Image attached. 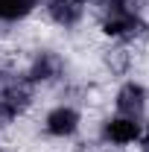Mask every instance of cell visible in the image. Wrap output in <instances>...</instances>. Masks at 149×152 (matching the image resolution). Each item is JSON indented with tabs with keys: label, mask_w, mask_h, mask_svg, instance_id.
Wrapping results in <instances>:
<instances>
[{
	"label": "cell",
	"mask_w": 149,
	"mask_h": 152,
	"mask_svg": "<svg viewBox=\"0 0 149 152\" xmlns=\"http://www.w3.org/2000/svg\"><path fill=\"white\" fill-rule=\"evenodd\" d=\"M96 29L108 44H143L149 38V15L134 9H111L96 15Z\"/></svg>",
	"instance_id": "obj_1"
},
{
	"label": "cell",
	"mask_w": 149,
	"mask_h": 152,
	"mask_svg": "<svg viewBox=\"0 0 149 152\" xmlns=\"http://www.w3.org/2000/svg\"><path fill=\"white\" fill-rule=\"evenodd\" d=\"M67 56L64 53H58L53 47H38L32 50L29 56L23 58V64L18 67V73L35 88H58V85H64L67 82Z\"/></svg>",
	"instance_id": "obj_2"
},
{
	"label": "cell",
	"mask_w": 149,
	"mask_h": 152,
	"mask_svg": "<svg viewBox=\"0 0 149 152\" xmlns=\"http://www.w3.org/2000/svg\"><path fill=\"white\" fill-rule=\"evenodd\" d=\"M143 137V120L137 117H126V114H105L99 117L96 123V146L102 149H114V152H126V149H134L137 140Z\"/></svg>",
	"instance_id": "obj_3"
},
{
	"label": "cell",
	"mask_w": 149,
	"mask_h": 152,
	"mask_svg": "<svg viewBox=\"0 0 149 152\" xmlns=\"http://www.w3.org/2000/svg\"><path fill=\"white\" fill-rule=\"evenodd\" d=\"M82 129H85V111H82V105H76V102L58 99V102H53L47 111L41 114V134H44L47 140L64 143V140L79 137Z\"/></svg>",
	"instance_id": "obj_4"
},
{
	"label": "cell",
	"mask_w": 149,
	"mask_h": 152,
	"mask_svg": "<svg viewBox=\"0 0 149 152\" xmlns=\"http://www.w3.org/2000/svg\"><path fill=\"white\" fill-rule=\"evenodd\" d=\"M111 108L114 114H126V117H137V120H146L149 111V85L137 76H126L117 82L111 94Z\"/></svg>",
	"instance_id": "obj_5"
},
{
	"label": "cell",
	"mask_w": 149,
	"mask_h": 152,
	"mask_svg": "<svg viewBox=\"0 0 149 152\" xmlns=\"http://www.w3.org/2000/svg\"><path fill=\"white\" fill-rule=\"evenodd\" d=\"M41 9H44V20L50 26L61 29V32L79 29L88 20V15H91L88 0H47Z\"/></svg>",
	"instance_id": "obj_6"
},
{
	"label": "cell",
	"mask_w": 149,
	"mask_h": 152,
	"mask_svg": "<svg viewBox=\"0 0 149 152\" xmlns=\"http://www.w3.org/2000/svg\"><path fill=\"white\" fill-rule=\"evenodd\" d=\"M44 3L47 0H0V23L3 26L23 23V20L32 18Z\"/></svg>",
	"instance_id": "obj_7"
},
{
	"label": "cell",
	"mask_w": 149,
	"mask_h": 152,
	"mask_svg": "<svg viewBox=\"0 0 149 152\" xmlns=\"http://www.w3.org/2000/svg\"><path fill=\"white\" fill-rule=\"evenodd\" d=\"M15 73V70H12V67H9V64H6V58L0 56V85H3V82H6V79H9V76Z\"/></svg>",
	"instance_id": "obj_8"
},
{
	"label": "cell",
	"mask_w": 149,
	"mask_h": 152,
	"mask_svg": "<svg viewBox=\"0 0 149 152\" xmlns=\"http://www.w3.org/2000/svg\"><path fill=\"white\" fill-rule=\"evenodd\" d=\"M143 134H149V117L143 120Z\"/></svg>",
	"instance_id": "obj_9"
},
{
	"label": "cell",
	"mask_w": 149,
	"mask_h": 152,
	"mask_svg": "<svg viewBox=\"0 0 149 152\" xmlns=\"http://www.w3.org/2000/svg\"><path fill=\"white\" fill-rule=\"evenodd\" d=\"M0 152H9V149H6V143H0Z\"/></svg>",
	"instance_id": "obj_10"
}]
</instances>
